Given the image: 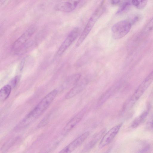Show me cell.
I'll list each match as a JSON object with an SVG mask.
<instances>
[{
	"instance_id": "8fae6325",
	"label": "cell",
	"mask_w": 153,
	"mask_h": 153,
	"mask_svg": "<svg viewBox=\"0 0 153 153\" xmlns=\"http://www.w3.org/2000/svg\"><path fill=\"white\" fill-rule=\"evenodd\" d=\"M106 131L104 128L95 134L91 139L86 145L82 150L84 153L88 152L91 150L96 145L98 141L103 137Z\"/></svg>"
},
{
	"instance_id": "ac0fdd59",
	"label": "cell",
	"mask_w": 153,
	"mask_h": 153,
	"mask_svg": "<svg viewBox=\"0 0 153 153\" xmlns=\"http://www.w3.org/2000/svg\"><path fill=\"white\" fill-rule=\"evenodd\" d=\"M147 1L146 0H133L132 4L137 8L141 9L144 8L146 5Z\"/></svg>"
},
{
	"instance_id": "5b68a950",
	"label": "cell",
	"mask_w": 153,
	"mask_h": 153,
	"mask_svg": "<svg viewBox=\"0 0 153 153\" xmlns=\"http://www.w3.org/2000/svg\"><path fill=\"white\" fill-rule=\"evenodd\" d=\"M36 30L34 27H32L27 30L13 43L12 46L14 53L26 44L31 39Z\"/></svg>"
},
{
	"instance_id": "e0dca14e",
	"label": "cell",
	"mask_w": 153,
	"mask_h": 153,
	"mask_svg": "<svg viewBox=\"0 0 153 153\" xmlns=\"http://www.w3.org/2000/svg\"><path fill=\"white\" fill-rule=\"evenodd\" d=\"M153 29V17L148 22L142 31V34H147Z\"/></svg>"
},
{
	"instance_id": "7c38bea8",
	"label": "cell",
	"mask_w": 153,
	"mask_h": 153,
	"mask_svg": "<svg viewBox=\"0 0 153 153\" xmlns=\"http://www.w3.org/2000/svg\"><path fill=\"white\" fill-rule=\"evenodd\" d=\"M12 90V87L9 85H7L3 87L0 91V100L3 101L10 95Z\"/></svg>"
},
{
	"instance_id": "7a4b0ae2",
	"label": "cell",
	"mask_w": 153,
	"mask_h": 153,
	"mask_svg": "<svg viewBox=\"0 0 153 153\" xmlns=\"http://www.w3.org/2000/svg\"><path fill=\"white\" fill-rule=\"evenodd\" d=\"M105 10L103 2H102L95 10L88 20L83 30L81 33L76 44V47H78L86 38L96 22L103 13Z\"/></svg>"
},
{
	"instance_id": "3957f363",
	"label": "cell",
	"mask_w": 153,
	"mask_h": 153,
	"mask_svg": "<svg viewBox=\"0 0 153 153\" xmlns=\"http://www.w3.org/2000/svg\"><path fill=\"white\" fill-rule=\"evenodd\" d=\"M153 81V70L143 80L130 98L123 106V109L126 110L131 108L139 99Z\"/></svg>"
},
{
	"instance_id": "603a6c76",
	"label": "cell",
	"mask_w": 153,
	"mask_h": 153,
	"mask_svg": "<svg viewBox=\"0 0 153 153\" xmlns=\"http://www.w3.org/2000/svg\"><path fill=\"white\" fill-rule=\"evenodd\" d=\"M151 126L152 128H153V119L152 120L151 122Z\"/></svg>"
},
{
	"instance_id": "30bf717a",
	"label": "cell",
	"mask_w": 153,
	"mask_h": 153,
	"mask_svg": "<svg viewBox=\"0 0 153 153\" xmlns=\"http://www.w3.org/2000/svg\"><path fill=\"white\" fill-rule=\"evenodd\" d=\"M88 83V80L84 79L79 82L66 94L65 98L68 99L71 98L81 92Z\"/></svg>"
},
{
	"instance_id": "5bb4252c",
	"label": "cell",
	"mask_w": 153,
	"mask_h": 153,
	"mask_svg": "<svg viewBox=\"0 0 153 153\" xmlns=\"http://www.w3.org/2000/svg\"><path fill=\"white\" fill-rule=\"evenodd\" d=\"M148 114L147 111H145L133 121L131 124L133 128H135L139 126L145 120Z\"/></svg>"
},
{
	"instance_id": "6da1fadb",
	"label": "cell",
	"mask_w": 153,
	"mask_h": 153,
	"mask_svg": "<svg viewBox=\"0 0 153 153\" xmlns=\"http://www.w3.org/2000/svg\"><path fill=\"white\" fill-rule=\"evenodd\" d=\"M57 93L58 91L56 89L50 92L26 116L27 118L32 122L38 117L47 109L56 97Z\"/></svg>"
},
{
	"instance_id": "2e32d148",
	"label": "cell",
	"mask_w": 153,
	"mask_h": 153,
	"mask_svg": "<svg viewBox=\"0 0 153 153\" xmlns=\"http://www.w3.org/2000/svg\"><path fill=\"white\" fill-rule=\"evenodd\" d=\"M132 4V1H124L121 3L117 13H118L127 9Z\"/></svg>"
},
{
	"instance_id": "9a60e30c",
	"label": "cell",
	"mask_w": 153,
	"mask_h": 153,
	"mask_svg": "<svg viewBox=\"0 0 153 153\" xmlns=\"http://www.w3.org/2000/svg\"><path fill=\"white\" fill-rule=\"evenodd\" d=\"M115 86L109 89L100 97L98 101V103L100 105L104 103L111 96L114 91Z\"/></svg>"
},
{
	"instance_id": "ffe728a7",
	"label": "cell",
	"mask_w": 153,
	"mask_h": 153,
	"mask_svg": "<svg viewBox=\"0 0 153 153\" xmlns=\"http://www.w3.org/2000/svg\"><path fill=\"white\" fill-rule=\"evenodd\" d=\"M58 153H69L67 148L65 147Z\"/></svg>"
},
{
	"instance_id": "52a82bcc",
	"label": "cell",
	"mask_w": 153,
	"mask_h": 153,
	"mask_svg": "<svg viewBox=\"0 0 153 153\" xmlns=\"http://www.w3.org/2000/svg\"><path fill=\"white\" fill-rule=\"evenodd\" d=\"M123 123H120L111 128L102 137L99 143V147L102 149L108 145L115 137L120 128Z\"/></svg>"
},
{
	"instance_id": "44dd1931",
	"label": "cell",
	"mask_w": 153,
	"mask_h": 153,
	"mask_svg": "<svg viewBox=\"0 0 153 153\" xmlns=\"http://www.w3.org/2000/svg\"><path fill=\"white\" fill-rule=\"evenodd\" d=\"M121 1L119 0H112L111 1V3L113 5H116L120 3Z\"/></svg>"
},
{
	"instance_id": "d6986e66",
	"label": "cell",
	"mask_w": 153,
	"mask_h": 153,
	"mask_svg": "<svg viewBox=\"0 0 153 153\" xmlns=\"http://www.w3.org/2000/svg\"><path fill=\"white\" fill-rule=\"evenodd\" d=\"M19 80V77L18 76L15 77L11 81L12 86L14 87L17 85Z\"/></svg>"
},
{
	"instance_id": "7402d4cb",
	"label": "cell",
	"mask_w": 153,
	"mask_h": 153,
	"mask_svg": "<svg viewBox=\"0 0 153 153\" xmlns=\"http://www.w3.org/2000/svg\"><path fill=\"white\" fill-rule=\"evenodd\" d=\"M111 148H109L108 149H107L106 151L105 152L103 153H109L110 151L111 150Z\"/></svg>"
},
{
	"instance_id": "9c48e42d",
	"label": "cell",
	"mask_w": 153,
	"mask_h": 153,
	"mask_svg": "<svg viewBox=\"0 0 153 153\" xmlns=\"http://www.w3.org/2000/svg\"><path fill=\"white\" fill-rule=\"evenodd\" d=\"M80 1H62L56 4L55 10L64 12L69 13L74 10L80 3Z\"/></svg>"
},
{
	"instance_id": "277c9868",
	"label": "cell",
	"mask_w": 153,
	"mask_h": 153,
	"mask_svg": "<svg viewBox=\"0 0 153 153\" xmlns=\"http://www.w3.org/2000/svg\"><path fill=\"white\" fill-rule=\"evenodd\" d=\"M132 25L128 19L115 23L111 28L113 38L117 39L124 37L129 32Z\"/></svg>"
},
{
	"instance_id": "4fadbf2b",
	"label": "cell",
	"mask_w": 153,
	"mask_h": 153,
	"mask_svg": "<svg viewBox=\"0 0 153 153\" xmlns=\"http://www.w3.org/2000/svg\"><path fill=\"white\" fill-rule=\"evenodd\" d=\"M81 76V74L79 73L74 74L71 75L68 78L66 81V86L67 87L74 86L79 82Z\"/></svg>"
},
{
	"instance_id": "ba28073f",
	"label": "cell",
	"mask_w": 153,
	"mask_h": 153,
	"mask_svg": "<svg viewBox=\"0 0 153 153\" xmlns=\"http://www.w3.org/2000/svg\"><path fill=\"white\" fill-rule=\"evenodd\" d=\"M86 108L83 109L71 118L63 128L62 134L65 135L71 131L80 121L86 111Z\"/></svg>"
},
{
	"instance_id": "8992f818",
	"label": "cell",
	"mask_w": 153,
	"mask_h": 153,
	"mask_svg": "<svg viewBox=\"0 0 153 153\" xmlns=\"http://www.w3.org/2000/svg\"><path fill=\"white\" fill-rule=\"evenodd\" d=\"M80 31L79 27H76L70 32L57 50L56 52L57 56H60L64 53L79 36Z\"/></svg>"
}]
</instances>
